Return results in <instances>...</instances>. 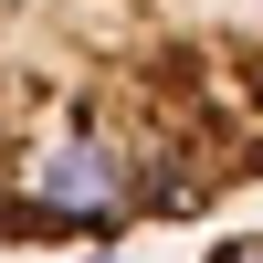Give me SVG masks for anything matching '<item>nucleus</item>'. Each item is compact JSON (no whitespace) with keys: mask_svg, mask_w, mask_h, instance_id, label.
Masks as SVG:
<instances>
[{"mask_svg":"<svg viewBox=\"0 0 263 263\" xmlns=\"http://www.w3.org/2000/svg\"><path fill=\"white\" fill-rule=\"evenodd\" d=\"M200 263H263V232H232V242H211Z\"/></svg>","mask_w":263,"mask_h":263,"instance_id":"2","label":"nucleus"},{"mask_svg":"<svg viewBox=\"0 0 263 263\" xmlns=\"http://www.w3.org/2000/svg\"><path fill=\"white\" fill-rule=\"evenodd\" d=\"M263 179V0H0V253L126 242Z\"/></svg>","mask_w":263,"mask_h":263,"instance_id":"1","label":"nucleus"}]
</instances>
